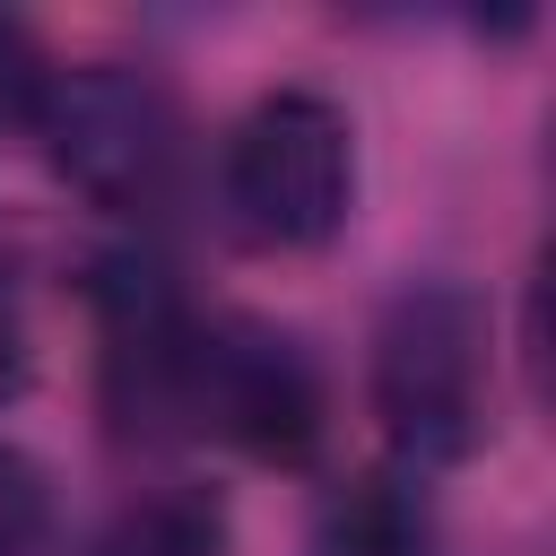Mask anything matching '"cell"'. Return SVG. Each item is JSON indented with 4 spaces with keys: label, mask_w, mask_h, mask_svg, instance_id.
I'll return each instance as SVG.
<instances>
[{
    "label": "cell",
    "mask_w": 556,
    "mask_h": 556,
    "mask_svg": "<svg viewBox=\"0 0 556 556\" xmlns=\"http://www.w3.org/2000/svg\"><path fill=\"white\" fill-rule=\"evenodd\" d=\"M365 400L408 478L460 469L486 426H495V330L486 304L452 278H417L382 304L374 356H365Z\"/></svg>",
    "instance_id": "cell-1"
},
{
    "label": "cell",
    "mask_w": 556,
    "mask_h": 556,
    "mask_svg": "<svg viewBox=\"0 0 556 556\" xmlns=\"http://www.w3.org/2000/svg\"><path fill=\"white\" fill-rule=\"evenodd\" d=\"M226 226L261 252H321L356 208V130L321 87H269L217 148Z\"/></svg>",
    "instance_id": "cell-2"
},
{
    "label": "cell",
    "mask_w": 556,
    "mask_h": 556,
    "mask_svg": "<svg viewBox=\"0 0 556 556\" xmlns=\"http://www.w3.org/2000/svg\"><path fill=\"white\" fill-rule=\"evenodd\" d=\"M35 139L52 174L96 208H148L182 165V104L139 61H78V70H52Z\"/></svg>",
    "instance_id": "cell-3"
},
{
    "label": "cell",
    "mask_w": 556,
    "mask_h": 556,
    "mask_svg": "<svg viewBox=\"0 0 556 556\" xmlns=\"http://www.w3.org/2000/svg\"><path fill=\"white\" fill-rule=\"evenodd\" d=\"M191 434H217L261 469H304L330 434V391H321L313 348L278 321H252V313L200 321Z\"/></svg>",
    "instance_id": "cell-4"
},
{
    "label": "cell",
    "mask_w": 556,
    "mask_h": 556,
    "mask_svg": "<svg viewBox=\"0 0 556 556\" xmlns=\"http://www.w3.org/2000/svg\"><path fill=\"white\" fill-rule=\"evenodd\" d=\"M191 365H200V313L182 287L122 252L96 269V391L122 443H182L191 434Z\"/></svg>",
    "instance_id": "cell-5"
},
{
    "label": "cell",
    "mask_w": 556,
    "mask_h": 556,
    "mask_svg": "<svg viewBox=\"0 0 556 556\" xmlns=\"http://www.w3.org/2000/svg\"><path fill=\"white\" fill-rule=\"evenodd\" d=\"M313 556H434V521L426 495L408 486V469H365L321 504Z\"/></svg>",
    "instance_id": "cell-6"
},
{
    "label": "cell",
    "mask_w": 556,
    "mask_h": 556,
    "mask_svg": "<svg viewBox=\"0 0 556 556\" xmlns=\"http://www.w3.org/2000/svg\"><path fill=\"white\" fill-rule=\"evenodd\" d=\"M96 556H226V504L208 486H148L104 521Z\"/></svg>",
    "instance_id": "cell-7"
},
{
    "label": "cell",
    "mask_w": 556,
    "mask_h": 556,
    "mask_svg": "<svg viewBox=\"0 0 556 556\" xmlns=\"http://www.w3.org/2000/svg\"><path fill=\"white\" fill-rule=\"evenodd\" d=\"M52 547V478L35 452L0 443V556H43Z\"/></svg>",
    "instance_id": "cell-8"
},
{
    "label": "cell",
    "mask_w": 556,
    "mask_h": 556,
    "mask_svg": "<svg viewBox=\"0 0 556 556\" xmlns=\"http://www.w3.org/2000/svg\"><path fill=\"white\" fill-rule=\"evenodd\" d=\"M52 70H61V61H43V43H35L17 17H0V130H35Z\"/></svg>",
    "instance_id": "cell-9"
},
{
    "label": "cell",
    "mask_w": 556,
    "mask_h": 556,
    "mask_svg": "<svg viewBox=\"0 0 556 556\" xmlns=\"http://www.w3.org/2000/svg\"><path fill=\"white\" fill-rule=\"evenodd\" d=\"M26 374H35V348H26V313H17V295L0 287V408L26 391Z\"/></svg>",
    "instance_id": "cell-10"
}]
</instances>
